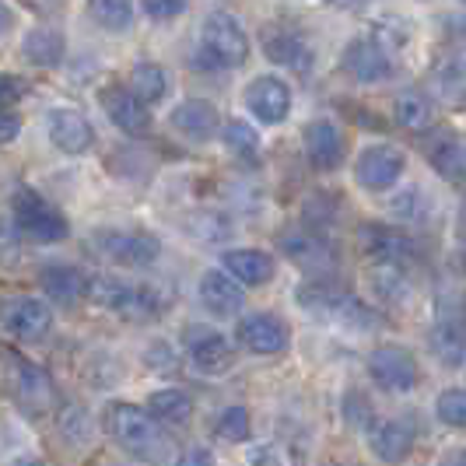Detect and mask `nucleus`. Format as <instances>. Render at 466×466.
Segmentation results:
<instances>
[{
    "mask_svg": "<svg viewBox=\"0 0 466 466\" xmlns=\"http://www.w3.org/2000/svg\"><path fill=\"white\" fill-rule=\"evenodd\" d=\"M445 25H452V32L466 35V15H460V18H445Z\"/></svg>",
    "mask_w": 466,
    "mask_h": 466,
    "instance_id": "obj_43",
    "label": "nucleus"
},
{
    "mask_svg": "<svg viewBox=\"0 0 466 466\" xmlns=\"http://www.w3.org/2000/svg\"><path fill=\"white\" fill-rule=\"evenodd\" d=\"M15 28V7H7V4H0V39L7 35Z\"/></svg>",
    "mask_w": 466,
    "mask_h": 466,
    "instance_id": "obj_42",
    "label": "nucleus"
},
{
    "mask_svg": "<svg viewBox=\"0 0 466 466\" xmlns=\"http://www.w3.org/2000/svg\"><path fill=\"white\" fill-rule=\"evenodd\" d=\"M22 134V116L15 109H0V147L4 144H15Z\"/></svg>",
    "mask_w": 466,
    "mask_h": 466,
    "instance_id": "obj_39",
    "label": "nucleus"
},
{
    "mask_svg": "<svg viewBox=\"0 0 466 466\" xmlns=\"http://www.w3.org/2000/svg\"><path fill=\"white\" fill-rule=\"evenodd\" d=\"M403 168H407L403 147H397V144H369L354 162V179L369 193H386V189H393L403 179Z\"/></svg>",
    "mask_w": 466,
    "mask_h": 466,
    "instance_id": "obj_7",
    "label": "nucleus"
},
{
    "mask_svg": "<svg viewBox=\"0 0 466 466\" xmlns=\"http://www.w3.org/2000/svg\"><path fill=\"white\" fill-rule=\"evenodd\" d=\"M39 284H43V291H46V302L53 305H74L85 299V288H88V274L81 270V267H74V263H46L43 270H39Z\"/></svg>",
    "mask_w": 466,
    "mask_h": 466,
    "instance_id": "obj_25",
    "label": "nucleus"
},
{
    "mask_svg": "<svg viewBox=\"0 0 466 466\" xmlns=\"http://www.w3.org/2000/svg\"><path fill=\"white\" fill-rule=\"evenodd\" d=\"M0 358L7 361L11 390H15V397L22 400L25 410H32V414H43V410L49 407V400H53V386H49V375L43 372L39 365L25 361L22 354H15V350H0Z\"/></svg>",
    "mask_w": 466,
    "mask_h": 466,
    "instance_id": "obj_13",
    "label": "nucleus"
},
{
    "mask_svg": "<svg viewBox=\"0 0 466 466\" xmlns=\"http://www.w3.org/2000/svg\"><path fill=\"white\" fill-rule=\"evenodd\" d=\"M214 431H218V439L221 442H246L249 439V431H253V418H249V410L246 407H225L221 414H218V424H214Z\"/></svg>",
    "mask_w": 466,
    "mask_h": 466,
    "instance_id": "obj_34",
    "label": "nucleus"
},
{
    "mask_svg": "<svg viewBox=\"0 0 466 466\" xmlns=\"http://www.w3.org/2000/svg\"><path fill=\"white\" fill-rule=\"evenodd\" d=\"M85 299L113 316H123L130 323H147V319H158L162 316V295L151 288V284H130L113 274H95L88 278L85 288Z\"/></svg>",
    "mask_w": 466,
    "mask_h": 466,
    "instance_id": "obj_2",
    "label": "nucleus"
},
{
    "mask_svg": "<svg viewBox=\"0 0 466 466\" xmlns=\"http://www.w3.org/2000/svg\"><path fill=\"white\" fill-rule=\"evenodd\" d=\"M393 116L403 130H420L431 119V102L420 92H400L397 102H393Z\"/></svg>",
    "mask_w": 466,
    "mask_h": 466,
    "instance_id": "obj_32",
    "label": "nucleus"
},
{
    "mask_svg": "<svg viewBox=\"0 0 466 466\" xmlns=\"http://www.w3.org/2000/svg\"><path fill=\"white\" fill-rule=\"evenodd\" d=\"M92 246L95 253L130 270H144L162 257V238L147 228H95Z\"/></svg>",
    "mask_w": 466,
    "mask_h": 466,
    "instance_id": "obj_4",
    "label": "nucleus"
},
{
    "mask_svg": "<svg viewBox=\"0 0 466 466\" xmlns=\"http://www.w3.org/2000/svg\"><path fill=\"white\" fill-rule=\"evenodd\" d=\"M127 92L134 95L137 102H144L147 109H151V106H158L165 95H168V70H165L162 64L144 60V64H137V67L130 70Z\"/></svg>",
    "mask_w": 466,
    "mask_h": 466,
    "instance_id": "obj_29",
    "label": "nucleus"
},
{
    "mask_svg": "<svg viewBox=\"0 0 466 466\" xmlns=\"http://www.w3.org/2000/svg\"><path fill=\"white\" fill-rule=\"evenodd\" d=\"M221 270H225L238 288H263V284H270V280H274L278 263H274L270 253H263V249H249V246H242V249H228V253H221Z\"/></svg>",
    "mask_w": 466,
    "mask_h": 466,
    "instance_id": "obj_19",
    "label": "nucleus"
},
{
    "mask_svg": "<svg viewBox=\"0 0 466 466\" xmlns=\"http://www.w3.org/2000/svg\"><path fill=\"white\" fill-rule=\"evenodd\" d=\"M302 144H305V158L316 172H333L344 165V134L333 119L319 116L312 123H305L302 130Z\"/></svg>",
    "mask_w": 466,
    "mask_h": 466,
    "instance_id": "obj_15",
    "label": "nucleus"
},
{
    "mask_svg": "<svg viewBox=\"0 0 466 466\" xmlns=\"http://www.w3.org/2000/svg\"><path fill=\"white\" fill-rule=\"evenodd\" d=\"M369 375L379 390L386 393H410L418 386V358L400 344H379L369 354Z\"/></svg>",
    "mask_w": 466,
    "mask_h": 466,
    "instance_id": "obj_8",
    "label": "nucleus"
},
{
    "mask_svg": "<svg viewBox=\"0 0 466 466\" xmlns=\"http://www.w3.org/2000/svg\"><path fill=\"white\" fill-rule=\"evenodd\" d=\"M221 140H225V147L232 155H238V158H253L259 147V134L246 119H228L225 130H221Z\"/></svg>",
    "mask_w": 466,
    "mask_h": 466,
    "instance_id": "obj_35",
    "label": "nucleus"
},
{
    "mask_svg": "<svg viewBox=\"0 0 466 466\" xmlns=\"http://www.w3.org/2000/svg\"><path fill=\"white\" fill-rule=\"evenodd\" d=\"M15 466H46V463L35 460V456H22V460H15Z\"/></svg>",
    "mask_w": 466,
    "mask_h": 466,
    "instance_id": "obj_44",
    "label": "nucleus"
},
{
    "mask_svg": "<svg viewBox=\"0 0 466 466\" xmlns=\"http://www.w3.org/2000/svg\"><path fill=\"white\" fill-rule=\"evenodd\" d=\"M46 134H49V140H53V147L70 155V158L88 155L95 147V140H98L95 137L92 119L85 116L81 109H74V106H56V109H49Z\"/></svg>",
    "mask_w": 466,
    "mask_h": 466,
    "instance_id": "obj_11",
    "label": "nucleus"
},
{
    "mask_svg": "<svg viewBox=\"0 0 466 466\" xmlns=\"http://www.w3.org/2000/svg\"><path fill=\"white\" fill-rule=\"evenodd\" d=\"M88 15L106 32H127L134 25V4L130 0H95L88 7Z\"/></svg>",
    "mask_w": 466,
    "mask_h": 466,
    "instance_id": "obj_33",
    "label": "nucleus"
},
{
    "mask_svg": "<svg viewBox=\"0 0 466 466\" xmlns=\"http://www.w3.org/2000/svg\"><path fill=\"white\" fill-rule=\"evenodd\" d=\"M435 414L449 428H466V390H442L435 400Z\"/></svg>",
    "mask_w": 466,
    "mask_h": 466,
    "instance_id": "obj_36",
    "label": "nucleus"
},
{
    "mask_svg": "<svg viewBox=\"0 0 466 466\" xmlns=\"http://www.w3.org/2000/svg\"><path fill=\"white\" fill-rule=\"evenodd\" d=\"M358 242H361V249H365L375 263H386V267H400V270H403L407 263H414V259H418V246H414V238L403 232V228H393V225L369 221V225H361Z\"/></svg>",
    "mask_w": 466,
    "mask_h": 466,
    "instance_id": "obj_12",
    "label": "nucleus"
},
{
    "mask_svg": "<svg viewBox=\"0 0 466 466\" xmlns=\"http://www.w3.org/2000/svg\"><path fill=\"white\" fill-rule=\"evenodd\" d=\"M176 466H218V460H214V452H210L208 445H193V449H187V452L179 456Z\"/></svg>",
    "mask_w": 466,
    "mask_h": 466,
    "instance_id": "obj_40",
    "label": "nucleus"
},
{
    "mask_svg": "<svg viewBox=\"0 0 466 466\" xmlns=\"http://www.w3.org/2000/svg\"><path fill=\"white\" fill-rule=\"evenodd\" d=\"M147 418L158 420V424H176V428H183V424H189V418H193V400H189V393L172 390V386L155 390V393L147 397Z\"/></svg>",
    "mask_w": 466,
    "mask_h": 466,
    "instance_id": "obj_28",
    "label": "nucleus"
},
{
    "mask_svg": "<svg viewBox=\"0 0 466 466\" xmlns=\"http://www.w3.org/2000/svg\"><path fill=\"white\" fill-rule=\"evenodd\" d=\"M428 348H431V354L439 358L442 369H460V361L466 358V337H463V329H460V323L442 319L439 327L431 329Z\"/></svg>",
    "mask_w": 466,
    "mask_h": 466,
    "instance_id": "obj_30",
    "label": "nucleus"
},
{
    "mask_svg": "<svg viewBox=\"0 0 466 466\" xmlns=\"http://www.w3.org/2000/svg\"><path fill=\"white\" fill-rule=\"evenodd\" d=\"M183 348H187L193 369L200 375H225L235 365V348L232 340L214 327H187L183 333Z\"/></svg>",
    "mask_w": 466,
    "mask_h": 466,
    "instance_id": "obj_9",
    "label": "nucleus"
},
{
    "mask_svg": "<svg viewBox=\"0 0 466 466\" xmlns=\"http://www.w3.org/2000/svg\"><path fill=\"white\" fill-rule=\"evenodd\" d=\"M11 221H15V232L35 246H56V242L70 238V218L32 187H15Z\"/></svg>",
    "mask_w": 466,
    "mask_h": 466,
    "instance_id": "obj_3",
    "label": "nucleus"
},
{
    "mask_svg": "<svg viewBox=\"0 0 466 466\" xmlns=\"http://www.w3.org/2000/svg\"><path fill=\"white\" fill-rule=\"evenodd\" d=\"M278 246L280 253L291 263H299L302 270H316V274L333 270V253H329V246L312 228H284L278 235Z\"/></svg>",
    "mask_w": 466,
    "mask_h": 466,
    "instance_id": "obj_18",
    "label": "nucleus"
},
{
    "mask_svg": "<svg viewBox=\"0 0 466 466\" xmlns=\"http://www.w3.org/2000/svg\"><path fill=\"white\" fill-rule=\"evenodd\" d=\"M249 466H280V456L274 445H259L249 449Z\"/></svg>",
    "mask_w": 466,
    "mask_h": 466,
    "instance_id": "obj_41",
    "label": "nucleus"
},
{
    "mask_svg": "<svg viewBox=\"0 0 466 466\" xmlns=\"http://www.w3.org/2000/svg\"><path fill=\"white\" fill-rule=\"evenodd\" d=\"M28 95V81L18 74H0V109H11L15 102H22Z\"/></svg>",
    "mask_w": 466,
    "mask_h": 466,
    "instance_id": "obj_37",
    "label": "nucleus"
},
{
    "mask_svg": "<svg viewBox=\"0 0 466 466\" xmlns=\"http://www.w3.org/2000/svg\"><path fill=\"white\" fill-rule=\"evenodd\" d=\"M449 466H466V456H460V460H449Z\"/></svg>",
    "mask_w": 466,
    "mask_h": 466,
    "instance_id": "obj_45",
    "label": "nucleus"
},
{
    "mask_svg": "<svg viewBox=\"0 0 466 466\" xmlns=\"http://www.w3.org/2000/svg\"><path fill=\"white\" fill-rule=\"evenodd\" d=\"M0 327L15 340L35 344V340L49 337V329H53V305L39 295H11L0 302Z\"/></svg>",
    "mask_w": 466,
    "mask_h": 466,
    "instance_id": "obj_6",
    "label": "nucleus"
},
{
    "mask_svg": "<svg viewBox=\"0 0 466 466\" xmlns=\"http://www.w3.org/2000/svg\"><path fill=\"white\" fill-rule=\"evenodd\" d=\"M197 295H200V305L208 309L210 316H238L242 305H246V291H242L221 267L200 274Z\"/></svg>",
    "mask_w": 466,
    "mask_h": 466,
    "instance_id": "obj_24",
    "label": "nucleus"
},
{
    "mask_svg": "<svg viewBox=\"0 0 466 466\" xmlns=\"http://www.w3.org/2000/svg\"><path fill=\"white\" fill-rule=\"evenodd\" d=\"M140 11H144L147 18H155V22H168V18H179V15L187 11V4H183V0H144Z\"/></svg>",
    "mask_w": 466,
    "mask_h": 466,
    "instance_id": "obj_38",
    "label": "nucleus"
},
{
    "mask_svg": "<svg viewBox=\"0 0 466 466\" xmlns=\"http://www.w3.org/2000/svg\"><path fill=\"white\" fill-rule=\"evenodd\" d=\"M242 102H246V109L253 113L257 123L278 127L291 113V88H288V81L278 77V74H259V77H253L246 85Z\"/></svg>",
    "mask_w": 466,
    "mask_h": 466,
    "instance_id": "obj_10",
    "label": "nucleus"
},
{
    "mask_svg": "<svg viewBox=\"0 0 466 466\" xmlns=\"http://www.w3.org/2000/svg\"><path fill=\"white\" fill-rule=\"evenodd\" d=\"M106 431L109 439L140 463L147 466H162L172 460V439L165 435V428L158 420L147 418V410H140L134 403H123V400H113L106 407Z\"/></svg>",
    "mask_w": 466,
    "mask_h": 466,
    "instance_id": "obj_1",
    "label": "nucleus"
},
{
    "mask_svg": "<svg viewBox=\"0 0 466 466\" xmlns=\"http://www.w3.org/2000/svg\"><path fill=\"white\" fill-rule=\"evenodd\" d=\"M365 439H369V452H372L375 460L390 466L403 463V460L410 456V449H414V431H410V424H403V420H397V418L372 420L369 431H365Z\"/></svg>",
    "mask_w": 466,
    "mask_h": 466,
    "instance_id": "obj_17",
    "label": "nucleus"
},
{
    "mask_svg": "<svg viewBox=\"0 0 466 466\" xmlns=\"http://www.w3.org/2000/svg\"><path fill=\"white\" fill-rule=\"evenodd\" d=\"M172 127L189 140H208L221 130V113L208 98H187L172 109Z\"/></svg>",
    "mask_w": 466,
    "mask_h": 466,
    "instance_id": "obj_26",
    "label": "nucleus"
},
{
    "mask_svg": "<svg viewBox=\"0 0 466 466\" xmlns=\"http://www.w3.org/2000/svg\"><path fill=\"white\" fill-rule=\"evenodd\" d=\"M200 53L214 67H242L249 60V35L228 11H210L200 25Z\"/></svg>",
    "mask_w": 466,
    "mask_h": 466,
    "instance_id": "obj_5",
    "label": "nucleus"
},
{
    "mask_svg": "<svg viewBox=\"0 0 466 466\" xmlns=\"http://www.w3.org/2000/svg\"><path fill=\"white\" fill-rule=\"evenodd\" d=\"M259 43H263V53H267V60H274L280 67H291L305 74V70L312 67V46L302 39V32H295V28H280V25H270L263 35H259Z\"/></svg>",
    "mask_w": 466,
    "mask_h": 466,
    "instance_id": "obj_23",
    "label": "nucleus"
},
{
    "mask_svg": "<svg viewBox=\"0 0 466 466\" xmlns=\"http://www.w3.org/2000/svg\"><path fill=\"white\" fill-rule=\"evenodd\" d=\"M235 340L249 350V354H280V350L291 344V329L274 312H253V316H242L238 319Z\"/></svg>",
    "mask_w": 466,
    "mask_h": 466,
    "instance_id": "obj_14",
    "label": "nucleus"
},
{
    "mask_svg": "<svg viewBox=\"0 0 466 466\" xmlns=\"http://www.w3.org/2000/svg\"><path fill=\"white\" fill-rule=\"evenodd\" d=\"M98 106H102L106 119H109L116 130L130 134V137L151 130V109H147L144 102H137L123 85H106V88L98 92Z\"/></svg>",
    "mask_w": 466,
    "mask_h": 466,
    "instance_id": "obj_16",
    "label": "nucleus"
},
{
    "mask_svg": "<svg viewBox=\"0 0 466 466\" xmlns=\"http://www.w3.org/2000/svg\"><path fill=\"white\" fill-rule=\"evenodd\" d=\"M424 158L445 183H466V140L452 130H435L424 140Z\"/></svg>",
    "mask_w": 466,
    "mask_h": 466,
    "instance_id": "obj_21",
    "label": "nucleus"
},
{
    "mask_svg": "<svg viewBox=\"0 0 466 466\" xmlns=\"http://www.w3.org/2000/svg\"><path fill=\"white\" fill-rule=\"evenodd\" d=\"M369 288H372V295L382 305H397L410 295L407 270H400V267H386V263H375L372 270H369Z\"/></svg>",
    "mask_w": 466,
    "mask_h": 466,
    "instance_id": "obj_31",
    "label": "nucleus"
},
{
    "mask_svg": "<svg viewBox=\"0 0 466 466\" xmlns=\"http://www.w3.org/2000/svg\"><path fill=\"white\" fill-rule=\"evenodd\" d=\"M435 95L449 109H466V56H449L431 74Z\"/></svg>",
    "mask_w": 466,
    "mask_h": 466,
    "instance_id": "obj_27",
    "label": "nucleus"
},
{
    "mask_svg": "<svg viewBox=\"0 0 466 466\" xmlns=\"http://www.w3.org/2000/svg\"><path fill=\"white\" fill-rule=\"evenodd\" d=\"M64 56H67V35H64V28H56V25H35V28L25 32L22 60L28 67L53 70L64 64Z\"/></svg>",
    "mask_w": 466,
    "mask_h": 466,
    "instance_id": "obj_22",
    "label": "nucleus"
},
{
    "mask_svg": "<svg viewBox=\"0 0 466 466\" xmlns=\"http://www.w3.org/2000/svg\"><path fill=\"white\" fill-rule=\"evenodd\" d=\"M344 67L350 70V77L372 85V81H386L393 74V60H390V49L375 35H361L344 49Z\"/></svg>",
    "mask_w": 466,
    "mask_h": 466,
    "instance_id": "obj_20",
    "label": "nucleus"
}]
</instances>
